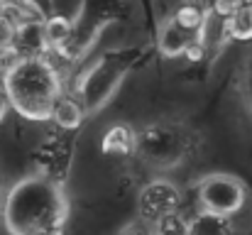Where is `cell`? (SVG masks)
Listing matches in <instances>:
<instances>
[{
  "label": "cell",
  "mask_w": 252,
  "mask_h": 235,
  "mask_svg": "<svg viewBox=\"0 0 252 235\" xmlns=\"http://www.w3.org/2000/svg\"><path fill=\"white\" fill-rule=\"evenodd\" d=\"M198 39V34H193L191 30H186L184 25L176 22V17H169L167 22L162 25L159 34H157V49L162 57L167 59H176L181 54H186L193 42Z\"/></svg>",
  "instance_id": "7"
},
{
  "label": "cell",
  "mask_w": 252,
  "mask_h": 235,
  "mask_svg": "<svg viewBox=\"0 0 252 235\" xmlns=\"http://www.w3.org/2000/svg\"><path fill=\"white\" fill-rule=\"evenodd\" d=\"M191 135L176 123H152L137 133V157L155 169H174L191 152Z\"/></svg>",
  "instance_id": "3"
},
{
  "label": "cell",
  "mask_w": 252,
  "mask_h": 235,
  "mask_svg": "<svg viewBox=\"0 0 252 235\" xmlns=\"http://www.w3.org/2000/svg\"><path fill=\"white\" fill-rule=\"evenodd\" d=\"M84 115H86V110L81 108V103H76L74 98H64V96H62V98L54 103L49 120H54L62 130H76V128L84 123Z\"/></svg>",
  "instance_id": "11"
},
{
  "label": "cell",
  "mask_w": 252,
  "mask_h": 235,
  "mask_svg": "<svg viewBox=\"0 0 252 235\" xmlns=\"http://www.w3.org/2000/svg\"><path fill=\"white\" fill-rule=\"evenodd\" d=\"M47 49H49V44H47V34H44V17H34V20L17 25V39H15L12 52L20 59L44 57Z\"/></svg>",
  "instance_id": "8"
},
{
  "label": "cell",
  "mask_w": 252,
  "mask_h": 235,
  "mask_svg": "<svg viewBox=\"0 0 252 235\" xmlns=\"http://www.w3.org/2000/svg\"><path fill=\"white\" fill-rule=\"evenodd\" d=\"M176 22L179 25H184L186 30H191L193 34H198L201 30H203V25H206V12L198 7V5H193V2H189V5H181L179 10H176Z\"/></svg>",
  "instance_id": "14"
},
{
  "label": "cell",
  "mask_w": 252,
  "mask_h": 235,
  "mask_svg": "<svg viewBox=\"0 0 252 235\" xmlns=\"http://www.w3.org/2000/svg\"><path fill=\"white\" fill-rule=\"evenodd\" d=\"M32 235H64V233H62V228H47V231H37Z\"/></svg>",
  "instance_id": "18"
},
{
  "label": "cell",
  "mask_w": 252,
  "mask_h": 235,
  "mask_svg": "<svg viewBox=\"0 0 252 235\" xmlns=\"http://www.w3.org/2000/svg\"><path fill=\"white\" fill-rule=\"evenodd\" d=\"M44 34H47V44H49V49H62V47L71 39V34H74V25H71L69 17H64V15H54V17L44 20Z\"/></svg>",
  "instance_id": "12"
},
{
  "label": "cell",
  "mask_w": 252,
  "mask_h": 235,
  "mask_svg": "<svg viewBox=\"0 0 252 235\" xmlns=\"http://www.w3.org/2000/svg\"><path fill=\"white\" fill-rule=\"evenodd\" d=\"M69 199L62 184L47 171L20 179L5 196L2 221L10 235H32L47 228H64Z\"/></svg>",
  "instance_id": "1"
},
{
  "label": "cell",
  "mask_w": 252,
  "mask_h": 235,
  "mask_svg": "<svg viewBox=\"0 0 252 235\" xmlns=\"http://www.w3.org/2000/svg\"><path fill=\"white\" fill-rule=\"evenodd\" d=\"M2 86L12 108L27 120H49L62 98V78L44 57L15 59L2 71Z\"/></svg>",
  "instance_id": "2"
},
{
  "label": "cell",
  "mask_w": 252,
  "mask_h": 235,
  "mask_svg": "<svg viewBox=\"0 0 252 235\" xmlns=\"http://www.w3.org/2000/svg\"><path fill=\"white\" fill-rule=\"evenodd\" d=\"M100 150L108 157H132L137 155V130H132L130 125L115 123L105 130Z\"/></svg>",
  "instance_id": "9"
},
{
  "label": "cell",
  "mask_w": 252,
  "mask_h": 235,
  "mask_svg": "<svg viewBox=\"0 0 252 235\" xmlns=\"http://www.w3.org/2000/svg\"><path fill=\"white\" fill-rule=\"evenodd\" d=\"M15 39H17V25L0 12V54H7L15 49Z\"/></svg>",
  "instance_id": "16"
},
{
  "label": "cell",
  "mask_w": 252,
  "mask_h": 235,
  "mask_svg": "<svg viewBox=\"0 0 252 235\" xmlns=\"http://www.w3.org/2000/svg\"><path fill=\"white\" fill-rule=\"evenodd\" d=\"M196 196H198L201 208L216 211V213H223V216H235L245 206L248 191H245V184L238 176L216 171V174H208L198 181Z\"/></svg>",
  "instance_id": "4"
},
{
  "label": "cell",
  "mask_w": 252,
  "mask_h": 235,
  "mask_svg": "<svg viewBox=\"0 0 252 235\" xmlns=\"http://www.w3.org/2000/svg\"><path fill=\"white\" fill-rule=\"evenodd\" d=\"M12 108V103H10V96H7V91H5V86H0V123L5 120V115H7V110Z\"/></svg>",
  "instance_id": "17"
},
{
  "label": "cell",
  "mask_w": 252,
  "mask_h": 235,
  "mask_svg": "<svg viewBox=\"0 0 252 235\" xmlns=\"http://www.w3.org/2000/svg\"><path fill=\"white\" fill-rule=\"evenodd\" d=\"M225 32L233 39H252V5H240L228 15Z\"/></svg>",
  "instance_id": "13"
},
{
  "label": "cell",
  "mask_w": 252,
  "mask_h": 235,
  "mask_svg": "<svg viewBox=\"0 0 252 235\" xmlns=\"http://www.w3.org/2000/svg\"><path fill=\"white\" fill-rule=\"evenodd\" d=\"M181 208V191L169 179H152L137 194V211L142 221L157 223Z\"/></svg>",
  "instance_id": "5"
},
{
  "label": "cell",
  "mask_w": 252,
  "mask_h": 235,
  "mask_svg": "<svg viewBox=\"0 0 252 235\" xmlns=\"http://www.w3.org/2000/svg\"><path fill=\"white\" fill-rule=\"evenodd\" d=\"M155 235H189V221H184L179 211L164 216L162 221L155 223Z\"/></svg>",
  "instance_id": "15"
},
{
  "label": "cell",
  "mask_w": 252,
  "mask_h": 235,
  "mask_svg": "<svg viewBox=\"0 0 252 235\" xmlns=\"http://www.w3.org/2000/svg\"><path fill=\"white\" fill-rule=\"evenodd\" d=\"M189 235H233L230 216H223V213L201 208L189 221Z\"/></svg>",
  "instance_id": "10"
},
{
  "label": "cell",
  "mask_w": 252,
  "mask_h": 235,
  "mask_svg": "<svg viewBox=\"0 0 252 235\" xmlns=\"http://www.w3.org/2000/svg\"><path fill=\"white\" fill-rule=\"evenodd\" d=\"M120 81H123V71L118 69V64L113 62L95 64V69H91V74L81 81V96L88 103V108H98L100 103H105Z\"/></svg>",
  "instance_id": "6"
},
{
  "label": "cell",
  "mask_w": 252,
  "mask_h": 235,
  "mask_svg": "<svg viewBox=\"0 0 252 235\" xmlns=\"http://www.w3.org/2000/svg\"><path fill=\"white\" fill-rule=\"evenodd\" d=\"M0 71H2V62H0Z\"/></svg>",
  "instance_id": "19"
}]
</instances>
